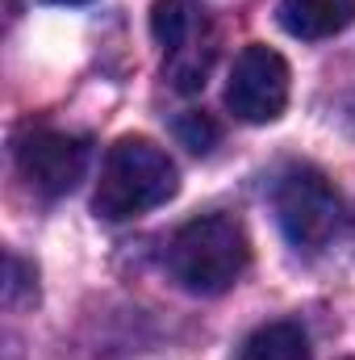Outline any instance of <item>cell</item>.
Listing matches in <instances>:
<instances>
[{"label":"cell","mask_w":355,"mask_h":360,"mask_svg":"<svg viewBox=\"0 0 355 360\" xmlns=\"http://www.w3.org/2000/svg\"><path fill=\"white\" fill-rule=\"evenodd\" d=\"M176 184L180 172L159 143H151L142 134H126L109 147V155L100 164L92 210L109 222H126V218H138V214L163 205L168 197H176Z\"/></svg>","instance_id":"obj_1"},{"label":"cell","mask_w":355,"mask_h":360,"mask_svg":"<svg viewBox=\"0 0 355 360\" xmlns=\"http://www.w3.org/2000/svg\"><path fill=\"white\" fill-rule=\"evenodd\" d=\"M163 260L188 293H226L251 264V239L234 214H205L172 235Z\"/></svg>","instance_id":"obj_2"},{"label":"cell","mask_w":355,"mask_h":360,"mask_svg":"<svg viewBox=\"0 0 355 360\" xmlns=\"http://www.w3.org/2000/svg\"><path fill=\"white\" fill-rule=\"evenodd\" d=\"M151 34L163 46V76L184 96L205 89L217 63V30L209 13L192 0H155L151 4Z\"/></svg>","instance_id":"obj_3"},{"label":"cell","mask_w":355,"mask_h":360,"mask_svg":"<svg viewBox=\"0 0 355 360\" xmlns=\"http://www.w3.org/2000/svg\"><path fill=\"white\" fill-rule=\"evenodd\" d=\"M272 210L297 252H322L343 226V197L318 168H288L272 188Z\"/></svg>","instance_id":"obj_4"},{"label":"cell","mask_w":355,"mask_h":360,"mask_svg":"<svg viewBox=\"0 0 355 360\" xmlns=\"http://www.w3.org/2000/svg\"><path fill=\"white\" fill-rule=\"evenodd\" d=\"M226 105L239 122H251V126L276 122L288 105V63L272 46H260V42L243 46L226 84Z\"/></svg>","instance_id":"obj_5"},{"label":"cell","mask_w":355,"mask_h":360,"mask_svg":"<svg viewBox=\"0 0 355 360\" xmlns=\"http://www.w3.org/2000/svg\"><path fill=\"white\" fill-rule=\"evenodd\" d=\"M92 147L88 139L80 134H63V130H29L21 143H17V168L29 188H38L42 197H63L72 193L84 172H88Z\"/></svg>","instance_id":"obj_6"},{"label":"cell","mask_w":355,"mask_h":360,"mask_svg":"<svg viewBox=\"0 0 355 360\" xmlns=\"http://www.w3.org/2000/svg\"><path fill=\"white\" fill-rule=\"evenodd\" d=\"M280 30L301 38V42H318V38H335L355 21V0H280L276 8Z\"/></svg>","instance_id":"obj_7"},{"label":"cell","mask_w":355,"mask_h":360,"mask_svg":"<svg viewBox=\"0 0 355 360\" xmlns=\"http://www.w3.org/2000/svg\"><path fill=\"white\" fill-rule=\"evenodd\" d=\"M243 360H309V335L297 323H264L247 335Z\"/></svg>","instance_id":"obj_8"},{"label":"cell","mask_w":355,"mask_h":360,"mask_svg":"<svg viewBox=\"0 0 355 360\" xmlns=\"http://www.w3.org/2000/svg\"><path fill=\"white\" fill-rule=\"evenodd\" d=\"M172 130H176L180 147H188L192 155H209V151L217 147V139H222V126H217L213 113H205V109H188V113H180Z\"/></svg>","instance_id":"obj_9"},{"label":"cell","mask_w":355,"mask_h":360,"mask_svg":"<svg viewBox=\"0 0 355 360\" xmlns=\"http://www.w3.org/2000/svg\"><path fill=\"white\" fill-rule=\"evenodd\" d=\"M29 276H34V269H29L21 256H8V281H4V302H8V306H17V297H21V289L29 285Z\"/></svg>","instance_id":"obj_10"},{"label":"cell","mask_w":355,"mask_h":360,"mask_svg":"<svg viewBox=\"0 0 355 360\" xmlns=\"http://www.w3.org/2000/svg\"><path fill=\"white\" fill-rule=\"evenodd\" d=\"M46 4H88V0H46Z\"/></svg>","instance_id":"obj_11"}]
</instances>
